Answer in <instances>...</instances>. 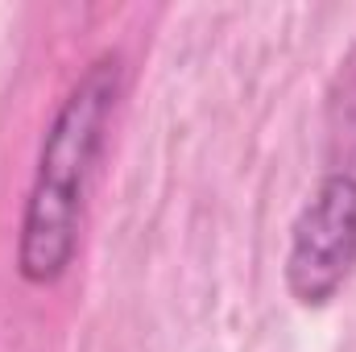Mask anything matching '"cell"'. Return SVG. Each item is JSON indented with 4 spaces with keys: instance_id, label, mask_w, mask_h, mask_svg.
<instances>
[{
    "instance_id": "6da1fadb",
    "label": "cell",
    "mask_w": 356,
    "mask_h": 352,
    "mask_svg": "<svg viewBox=\"0 0 356 352\" xmlns=\"http://www.w3.org/2000/svg\"><path fill=\"white\" fill-rule=\"evenodd\" d=\"M120 95H124V58L116 50H104L71 83L42 137L17 232V273L29 286H54L79 253L88 186L99 166Z\"/></svg>"
},
{
    "instance_id": "7a4b0ae2",
    "label": "cell",
    "mask_w": 356,
    "mask_h": 352,
    "mask_svg": "<svg viewBox=\"0 0 356 352\" xmlns=\"http://www.w3.org/2000/svg\"><path fill=\"white\" fill-rule=\"evenodd\" d=\"M356 273V170H327L290 224L282 278L298 307L319 311Z\"/></svg>"
},
{
    "instance_id": "3957f363",
    "label": "cell",
    "mask_w": 356,
    "mask_h": 352,
    "mask_svg": "<svg viewBox=\"0 0 356 352\" xmlns=\"http://www.w3.org/2000/svg\"><path fill=\"white\" fill-rule=\"evenodd\" d=\"M327 116H332V137L344 141V145H353L356 141V46L348 50V58L340 63Z\"/></svg>"
}]
</instances>
